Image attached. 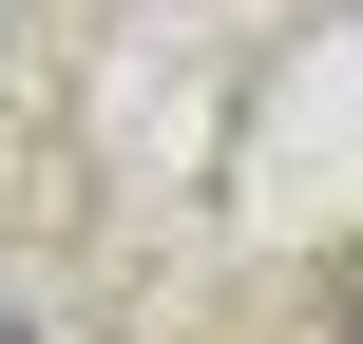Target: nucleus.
Instances as JSON below:
<instances>
[]
</instances>
